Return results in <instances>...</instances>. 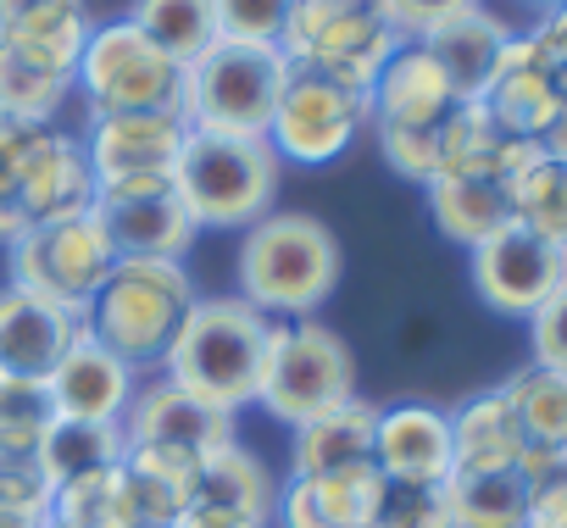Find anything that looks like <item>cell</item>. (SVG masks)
Segmentation results:
<instances>
[{"mask_svg":"<svg viewBox=\"0 0 567 528\" xmlns=\"http://www.w3.org/2000/svg\"><path fill=\"white\" fill-rule=\"evenodd\" d=\"M323 511L329 528H373V511H379V495H384V473L373 462H357V467H340V473H323V478H301Z\"/></svg>","mask_w":567,"mask_h":528,"instance_id":"cell-35","label":"cell"},{"mask_svg":"<svg viewBox=\"0 0 567 528\" xmlns=\"http://www.w3.org/2000/svg\"><path fill=\"white\" fill-rule=\"evenodd\" d=\"M528 345H534V362H539V367L567 373V279H561V290L528 318Z\"/></svg>","mask_w":567,"mask_h":528,"instance_id":"cell-41","label":"cell"},{"mask_svg":"<svg viewBox=\"0 0 567 528\" xmlns=\"http://www.w3.org/2000/svg\"><path fill=\"white\" fill-rule=\"evenodd\" d=\"M90 34H95V18H90L84 0H56V7H45V12H29V18L7 23L0 29V45L23 51L40 68H56V73L79 79V56H84Z\"/></svg>","mask_w":567,"mask_h":528,"instance_id":"cell-26","label":"cell"},{"mask_svg":"<svg viewBox=\"0 0 567 528\" xmlns=\"http://www.w3.org/2000/svg\"><path fill=\"white\" fill-rule=\"evenodd\" d=\"M528 40L539 45V56L550 62L556 90L567 95V7H550V12L539 18V29H528Z\"/></svg>","mask_w":567,"mask_h":528,"instance_id":"cell-42","label":"cell"},{"mask_svg":"<svg viewBox=\"0 0 567 528\" xmlns=\"http://www.w3.org/2000/svg\"><path fill=\"white\" fill-rule=\"evenodd\" d=\"M429 189V211H434V228L451 239V245H484L489 234H501L512 217V189L495 184V178H434L423 184Z\"/></svg>","mask_w":567,"mask_h":528,"instance_id":"cell-25","label":"cell"},{"mask_svg":"<svg viewBox=\"0 0 567 528\" xmlns=\"http://www.w3.org/2000/svg\"><path fill=\"white\" fill-rule=\"evenodd\" d=\"M340 284V239L307 211H267L239 245V301L261 318H307Z\"/></svg>","mask_w":567,"mask_h":528,"instance_id":"cell-2","label":"cell"},{"mask_svg":"<svg viewBox=\"0 0 567 528\" xmlns=\"http://www.w3.org/2000/svg\"><path fill=\"white\" fill-rule=\"evenodd\" d=\"M128 23L178 68H189L195 56H206L223 34H217V7L212 0H134Z\"/></svg>","mask_w":567,"mask_h":528,"instance_id":"cell-27","label":"cell"},{"mask_svg":"<svg viewBox=\"0 0 567 528\" xmlns=\"http://www.w3.org/2000/svg\"><path fill=\"white\" fill-rule=\"evenodd\" d=\"M539 151H545V156H561V162H567V95H561V106H556V117H550V128H545Z\"/></svg>","mask_w":567,"mask_h":528,"instance_id":"cell-44","label":"cell"},{"mask_svg":"<svg viewBox=\"0 0 567 528\" xmlns=\"http://www.w3.org/2000/svg\"><path fill=\"white\" fill-rule=\"evenodd\" d=\"M373 528H456L445 506V484H390L384 478Z\"/></svg>","mask_w":567,"mask_h":528,"instance_id":"cell-37","label":"cell"},{"mask_svg":"<svg viewBox=\"0 0 567 528\" xmlns=\"http://www.w3.org/2000/svg\"><path fill=\"white\" fill-rule=\"evenodd\" d=\"M84 318H68L62 307L7 284L0 290V379H51L68 345L79 340Z\"/></svg>","mask_w":567,"mask_h":528,"instance_id":"cell-18","label":"cell"},{"mask_svg":"<svg viewBox=\"0 0 567 528\" xmlns=\"http://www.w3.org/2000/svg\"><path fill=\"white\" fill-rule=\"evenodd\" d=\"M45 7H56V0H0V29L29 18V12H45Z\"/></svg>","mask_w":567,"mask_h":528,"instance_id":"cell-46","label":"cell"},{"mask_svg":"<svg viewBox=\"0 0 567 528\" xmlns=\"http://www.w3.org/2000/svg\"><path fill=\"white\" fill-rule=\"evenodd\" d=\"M523 528H567V484L528 489V522Z\"/></svg>","mask_w":567,"mask_h":528,"instance_id":"cell-43","label":"cell"},{"mask_svg":"<svg viewBox=\"0 0 567 528\" xmlns=\"http://www.w3.org/2000/svg\"><path fill=\"white\" fill-rule=\"evenodd\" d=\"M456 106L462 101L451 79L423 45H401L368 90V117L379 123V134H440Z\"/></svg>","mask_w":567,"mask_h":528,"instance_id":"cell-14","label":"cell"},{"mask_svg":"<svg viewBox=\"0 0 567 528\" xmlns=\"http://www.w3.org/2000/svg\"><path fill=\"white\" fill-rule=\"evenodd\" d=\"M373 467L390 484H445L451 478V412L390 406L373 423Z\"/></svg>","mask_w":567,"mask_h":528,"instance_id":"cell-20","label":"cell"},{"mask_svg":"<svg viewBox=\"0 0 567 528\" xmlns=\"http://www.w3.org/2000/svg\"><path fill=\"white\" fill-rule=\"evenodd\" d=\"M278 506V484L272 473L234 439L223 451H212L200 462V478H195V495H189V511H217V517H239V522H267Z\"/></svg>","mask_w":567,"mask_h":528,"instance_id":"cell-23","label":"cell"},{"mask_svg":"<svg viewBox=\"0 0 567 528\" xmlns=\"http://www.w3.org/2000/svg\"><path fill=\"white\" fill-rule=\"evenodd\" d=\"M117 462H123V428L117 423H68V417H56V428L40 445V473L51 478V489H62L84 473L117 467Z\"/></svg>","mask_w":567,"mask_h":528,"instance_id":"cell-31","label":"cell"},{"mask_svg":"<svg viewBox=\"0 0 567 528\" xmlns=\"http://www.w3.org/2000/svg\"><path fill=\"white\" fill-rule=\"evenodd\" d=\"M117 268V245L101 222V211L68 217V222H40L12 239V284L62 307L68 318L90 323V301Z\"/></svg>","mask_w":567,"mask_h":528,"instance_id":"cell-7","label":"cell"},{"mask_svg":"<svg viewBox=\"0 0 567 528\" xmlns=\"http://www.w3.org/2000/svg\"><path fill=\"white\" fill-rule=\"evenodd\" d=\"M117 428H123V451H178V456H195V462L234 445V417L195 401L189 390H178L167 379L140 384Z\"/></svg>","mask_w":567,"mask_h":528,"instance_id":"cell-13","label":"cell"},{"mask_svg":"<svg viewBox=\"0 0 567 528\" xmlns=\"http://www.w3.org/2000/svg\"><path fill=\"white\" fill-rule=\"evenodd\" d=\"M173 189L195 228H250L272 211L278 195V151L245 134H184Z\"/></svg>","mask_w":567,"mask_h":528,"instance_id":"cell-4","label":"cell"},{"mask_svg":"<svg viewBox=\"0 0 567 528\" xmlns=\"http://www.w3.org/2000/svg\"><path fill=\"white\" fill-rule=\"evenodd\" d=\"M267 356H272V318H261L239 296H217L184 312L162 356V379L234 417L245 401L261 395Z\"/></svg>","mask_w":567,"mask_h":528,"instance_id":"cell-1","label":"cell"},{"mask_svg":"<svg viewBox=\"0 0 567 528\" xmlns=\"http://www.w3.org/2000/svg\"><path fill=\"white\" fill-rule=\"evenodd\" d=\"M445 506L456 528H523L528 522V484L517 473H451Z\"/></svg>","mask_w":567,"mask_h":528,"instance_id":"cell-28","label":"cell"},{"mask_svg":"<svg viewBox=\"0 0 567 528\" xmlns=\"http://www.w3.org/2000/svg\"><path fill=\"white\" fill-rule=\"evenodd\" d=\"M523 451L528 439L501 390H484L462 412H451V473H517Z\"/></svg>","mask_w":567,"mask_h":528,"instance_id":"cell-22","label":"cell"},{"mask_svg":"<svg viewBox=\"0 0 567 528\" xmlns=\"http://www.w3.org/2000/svg\"><path fill=\"white\" fill-rule=\"evenodd\" d=\"M178 528H261V522H239V517H217V511H184Z\"/></svg>","mask_w":567,"mask_h":528,"instance_id":"cell-45","label":"cell"},{"mask_svg":"<svg viewBox=\"0 0 567 528\" xmlns=\"http://www.w3.org/2000/svg\"><path fill=\"white\" fill-rule=\"evenodd\" d=\"M51 428H56L51 384L0 379V462H40V445Z\"/></svg>","mask_w":567,"mask_h":528,"instance_id":"cell-32","label":"cell"},{"mask_svg":"<svg viewBox=\"0 0 567 528\" xmlns=\"http://www.w3.org/2000/svg\"><path fill=\"white\" fill-rule=\"evenodd\" d=\"M56 506L40 462H0V528H40Z\"/></svg>","mask_w":567,"mask_h":528,"instance_id":"cell-36","label":"cell"},{"mask_svg":"<svg viewBox=\"0 0 567 528\" xmlns=\"http://www.w3.org/2000/svg\"><path fill=\"white\" fill-rule=\"evenodd\" d=\"M506 40H512V29H506L495 12L473 7V12L440 23V29L423 40V51H429V56L440 62V73L451 79L456 101H484V90H489V79H495V68H501Z\"/></svg>","mask_w":567,"mask_h":528,"instance_id":"cell-21","label":"cell"},{"mask_svg":"<svg viewBox=\"0 0 567 528\" xmlns=\"http://www.w3.org/2000/svg\"><path fill=\"white\" fill-rule=\"evenodd\" d=\"M51 384V401H56V417L68 423H123L128 401H134V367L123 356H112L90 323L79 329V340L68 345V356L56 362V373L45 379Z\"/></svg>","mask_w":567,"mask_h":528,"instance_id":"cell-16","label":"cell"},{"mask_svg":"<svg viewBox=\"0 0 567 528\" xmlns=\"http://www.w3.org/2000/svg\"><path fill=\"white\" fill-rule=\"evenodd\" d=\"M51 517L68 522V528H134L123 462H117V467H101V473H84V478H73V484H62Z\"/></svg>","mask_w":567,"mask_h":528,"instance_id":"cell-33","label":"cell"},{"mask_svg":"<svg viewBox=\"0 0 567 528\" xmlns=\"http://www.w3.org/2000/svg\"><path fill=\"white\" fill-rule=\"evenodd\" d=\"M379 7H384L390 29H395L406 45H423L440 23H451V18H462V12L484 7V0H379Z\"/></svg>","mask_w":567,"mask_h":528,"instance_id":"cell-40","label":"cell"},{"mask_svg":"<svg viewBox=\"0 0 567 528\" xmlns=\"http://www.w3.org/2000/svg\"><path fill=\"white\" fill-rule=\"evenodd\" d=\"M29 139H34V128H29V123L0 117V239H7V245L29 228V222H23V211H18V184H23Z\"/></svg>","mask_w":567,"mask_h":528,"instance_id":"cell-39","label":"cell"},{"mask_svg":"<svg viewBox=\"0 0 567 528\" xmlns=\"http://www.w3.org/2000/svg\"><path fill=\"white\" fill-rule=\"evenodd\" d=\"M368 123V95L323 79V73H301L290 68L267 128V145L278 151V162H301V167H329L334 156L351 151L357 128Z\"/></svg>","mask_w":567,"mask_h":528,"instance_id":"cell-10","label":"cell"},{"mask_svg":"<svg viewBox=\"0 0 567 528\" xmlns=\"http://www.w3.org/2000/svg\"><path fill=\"white\" fill-rule=\"evenodd\" d=\"M501 395L512 401L517 428H523L528 445H539V451H561L567 445V373L528 362V367H517L501 384Z\"/></svg>","mask_w":567,"mask_h":528,"instance_id":"cell-29","label":"cell"},{"mask_svg":"<svg viewBox=\"0 0 567 528\" xmlns=\"http://www.w3.org/2000/svg\"><path fill=\"white\" fill-rule=\"evenodd\" d=\"M512 217L534 228L550 245H567V162L539 156L517 184H512Z\"/></svg>","mask_w":567,"mask_h":528,"instance_id":"cell-34","label":"cell"},{"mask_svg":"<svg viewBox=\"0 0 567 528\" xmlns=\"http://www.w3.org/2000/svg\"><path fill=\"white\" fill-rule=\"evenodd\" d=\"M189 307H195V284L184 273V261L117 256L112 279L90 301V334L128 367H151L167 356Z\"/></svg>","mask_w":567,"mask_h":528,"instance_id":"cell-3","label":"cell"},{"mask_svg":"<svg viewBox=\"0 0 567 528\" xmlns=\"http://www.w3.org/2000/svg\"><path fill=\"white\" fill-rule=\"evenodd\" d=\"M373 423H379V406H368L362 395H351L346 406L301 423L296 428V451H290L296 478H323V473L373 462Z\"/></svg>","mask_w":567,"mask_h":528,"instance_id":"cell-24","label":"cell"},{"mask_svg":"<svg viewBox=\"0 0 567 528\" xmlns=\"http://www.w3.org/2000/svg\"><path fill=\"white\" fill-rule=\"evenodd\" d=\"M217 7V34L239 40V45H278L284 18L296 0H212Z\"/></svg>","mask_w":567,"mask_h":528,"instance_id":"cell-38","label":"cell"},{"mask_svg":"<svg viewBox=\"0 0 567 528\" xmlns=\"http://www.w3.org/2000/svg\"><path fill=\"white\" fill-rule=\"evenodd\" d=\"M79 84L95 117L112 112H167L184 117V68L162 56L128 18L101 23L79 56Z\"/></svg>","mask_w":567,"mask_h":528,"instance_id":"cell-9","label":"cell"},{"mask_svg":"<svg viewBox=\"0 0 567 528\" xmlns=\"http://www.w3.org/2000/svg\"><path fill=\"white\" fill-rule=\"evenodd\" d=\"M357 395V356L323 323H272V356L261 379V406L278 423H312Z\"/></svg>","mask_w":567,"mask_h":528,"instance_id":"cell-8","label":"cell"},{"mask_svg":"<svg viewBox=\"0 0 567 528\" xmlns=\"http://www.w3.org/2000/svg\"><path fill=\"white\" fill-rule=\"evenodd\" d=\"M478 106L495 117L501 134L534 139V145L545 139V128H550V117H556V106H561V90H556L550 62L539 56V45H534L528 34H512V40H506L501 68H495V79H489V90H484Z\"/></svg>","mask_w":567,"mask_h":528,"instance_id":"cell-19","label":"cell"},{"mask_svg":"<svg viewBox=\"0 0 567 528\" xmlns=\"http://www.w3.org/2000/svg\"><path fill=\"white\" fill-rule=\"evenodd\" d=\"M18 211L29 228L40 222H68L95 211V173L90 156L73 134L56 128H34L29 156H23V184H18Z\"/></svg>","mask_w":567,"mask_h":528,"instance_id":"cell-15","label":"cell"},{"mask_svg":"<svg viewBox=\"0 0 567 528\" xmlns=\"http://www.w3.org/2000/svg\"><path fill=\"white\" fill-rule=\"evenodd\" d=\"M95 211L117 245V256H156V261H178L195 239V217L184 211L173 184H151V189H112L95 195Z\"/></svg>","mask_w":567,"mask_h":528,"instance_id":"cell-17","label":"cell"},{"mask_svg":"<svg viewBox=\"0 0 567 528\" xmlns=\"http://www.w3.org/2000/svg\"><path fill=\"white\" fill-rule=\"evenodd\" d=\"M567 279V245L539 239L523 222H506L484 245H473V290L501 318H534Z\"/></svg>","mask_w":567,"mask_h":528,"instance_id":"cell-11","label":"cell"},{"mask_svg":"<svg viewBox=\"0 0 567 528\" xmlns=\"http://www.w3.org/2000/svg\"><path fill=\"white\" fill-rule=\"evenodd\" d=\"M73 84H79L73 73L40 68L23 51L0 45V117L29 123V128H51V117L62 112V101L73 95Z\"/></svg>","mask_w":567,"mask_h":528,"instance_id":"cell-30","label":"cell"},{"mask_svg":"<svg viewBox=\"0 0 567 528\" xmlns=\"http://www.w3.org/2000/svg\"><path fill=\"white\" fill-rule=\"evenodd\" d=\"M534 7H545V12H550V7H567V0H534Z\"/></svg>","mask_w":567,"mask_h":528,"instance_id":"cell-47","label":"cell"},{"mask_svg":"<svg viewBox=\"0 0 567 528\" xmlns=\"http://www.w3.org/2000/svg\"><path fill=\"white\" fill-rule=\"evenodd\" d=\"M40 528H68V522H56V517H45V522H40Z\"/></svg>","mask_w":567,"mask_h":528,"instance_id":"cell-48","label":"cell"},{"mask_svg":"<svg viewBox=\"0 0 567 528\" xmlns=\"http://www.w3.org/2000/svg\"><path fill=\"white\" fill-rule=\"evenodd\" d=\"M284 79H290V62L278 45L217 40L206 56L184 68V128L267 139Z\"/></svg>","mask_w":567,"mask_h":528,"instance_id":"cell-6","label":"cell"},{"mask_svg":"<svg viewBox=\"0 0 567 528\" xmlns=\"http://www.w3.org/2000/svg\"><path fill=\"white\" fill-rule=\"evenodd\" d=\"M184 134H189L184 117H167V112H112V117H95L90 145H84L90 173H95V195L173 184Z\"/></svg>","mask_w":567,"mask_h":528,"instance_id":"cell-12","label":"cell"},{"mask_svg":"<svg viewBox=\"0 0 567 528\" xmlns=\"http://www.w3.org/2000/svg\"><path fill=\"white\" fill-rule=\"evenodd\" d=\"M401 45L406 40L390 29L379 0H296L278 34V51L290 68L323 73L357 95L373 90V79Z\"/></svg>","mask_w":567,"mask_h":528,"instance_id":"cell-5","label":"cell"}]
</instances>
